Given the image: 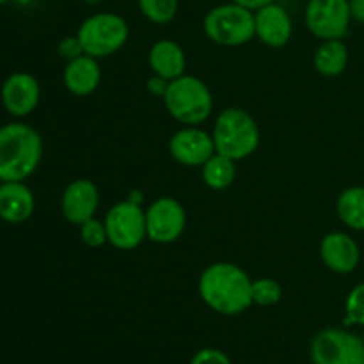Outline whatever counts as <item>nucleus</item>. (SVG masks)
Returning a JSON list of instances; mask_svg holds the SVG:
<instances>
[{"mask_svg":"<svg viewBox=\"0 0 364 364\" xmlns=\"http://www.w3.org/2000/svg\"><path fill=\"white\" fill-rule=\"evenodd\" d=\"M198 290L203 302L219 315H240L252 306V279L235 263L217 262L206 267Z\"/></svg>","mask_w":364,"mask_h":364,"instance_id":"1","label":"nucleus"},{"mask_svg":"<svg viewBox=\"0 0 364 364\" xmlns=\"http://www.w3.org/2000/svg\"><path fill=\"white\" fill-rule=\"evenodd\" d=\"M43 139L25 123L0 127V181H23L38 169Z\"/></svg>","mask_w":364,"mask_h":364,"instance_id":"2","label":"nucleus"},{"mask_svg":"<svg viewBox=\"0 0 364 364\" xmlns=\"http://www.w3.org/2000/svg\"><path fill=\"white\" fill-rule=\"evenodd\" d=\"M212 137L215 153L230 156L237 162L247 159L258 149L259 128L251 114L230 107L217 116Z\"/></svg>","mask_w":364,"mask_h":364,"instance_id":"3","label":"nucleus"},{"mask_svg":"<svg viewBox=\"0 0 364 364\" xmlns=\"http://www.w3.org/2000/svg\"><path fill=\"white\" fill-rule=\"evenodd\" d=\"M162 100L167 112L185 127L205 123L213 110L212 91L201 78L192 75H181L171 80Z\"/></svg>","mask_w":364,"mask_h":364,"instance_id":"4","label":"nucleus"},{"mask_svg":"<svg viewBox=\"0 0 364 364\" xmlns=\"http://www.w3.org/2000/svg\"><path fill=\"white\" fill-rule=\"evenodd\" d=\"M203 31L215 45L242 46L256 36L255 11L235 2L220 4L206 13Z\"/></svg>","mask_w":364,"mask_h":364,"instance_id":"5","label":"nucleus"},{"mask_svg":"<svg viewBox=\"0 0 364 364\" xmlns=\"http://www.w3.org/2000/svg\"><path fill=\"white\" fill-rule=\"evenodd\" d=\"M130 28L127 20L116 13H96L82 21L77 38L84 53L102 59L119 52L128 41Z\"/></svg>","mask_w":364,"mask_h":364,"instance_id":"6","label":"nucleus"},{"mask_svg":"<svg viewBox=\"0 0 364 364\" xmlns=\"http://www.w3.org/2000/svg\"><path fill=\"white\" fill-rule=\"evenodd\" d=\"M313 364H364V341L347 329H323L313 338Z\"/></svg>","mask_w":364,"mask_h":364,"instance_id":"7","label":"nucleus"},{"mask_svg":"<svg viewBox=\"0 0 364 364\" xmlns=\"http://www.w3.org/2000/svg\"><path fill=\"white\" fill-rule=\"evenodd\" d=\"M105 228L109 244L119 251H132L139 247L146 235V212L132 199L119 201L107 212Z\"/></svg>","mask_w":364,"mask_h":364,"instance_id":"8","label":"nucleus"},{"mask_svg":"<svg viewBox=\"0 0 364 364\" xmlns=\"http://www.w3.org/2000/svg\"><path fill=\"white\" fill-rule=\"evenodd\" d=\"M306 27L322 41L343 39L352 21L348 0H309L304 13Z\"/></svg>","mask_w":364,"mask_h":364,"instance_id":"9","label":"nucleus"},{"mask_svg":"<svg viewBox=\"0 0 364 364\" xmlns=\"http://www.w3.org/2000/svg\"><path fill=\"white\" fill-rule=\"evenodd\" d=\"M187 213L174 198H159L146 210V235L155 244H173L183 235Z\"/></svg>","mask_w":364,"mask_h":364,"instance_id":"10","label":"nucleus"},{"mask_svg":"<svg viewBox=\"0 0 364 364\" xmlns=\"http://www.w3.org/2000/svg\"><path fill=\"white\" fill-rule=\"evenodd\" d=\"M169 153L178 164L201 167L215 153L213 137L198 127H183L169 139Z\"/></svg>","mask_w":364,"mask_h":364,"instance_id":"11","label":"nucleus"},{"mask_svg":"<svg viewBox=\"0 0 364 364\" xmlns=\"http://www.w3.org/2000/svg\"><path fill=\"white\" fill-rule=\"evenodd\" d=\"M41 87L34 75L18 71L6 78L0 91L2 105L11 116L25 117L38 107Z\"/></svg>","mask_w":364,"mask_h":364,"instance_id":"12","label":"nucleus"},{"mask_svg":"<svg viewBox=\"0 0 364 364\" xmlns=\"http://www.w3.org/2000/svg\"><path fill=\"white\" fill-rule=\"evenodd\" d=\"M320 258L323 265L336 274H350L361 262L359 244L343 231L327 233L320 242Z\"/></svg>","mask_w":364,"mask_h":364,"instance_id":"13","label":"nucleus"},{"mask_svg":"<svg viewBox=\"0 0 364 364\" xmlns=\"http://www.w3.org/2000/svg\"><path fill=\"white\" fill-rule=\"evenodd\" d=\"M256 38L270 48H281L291 39L294 23L283 6L270 2L255 11Z\"/></svg>","mask_w":364,"mask_h":364,"instance_id":"14","label":"nucleus"},{"mask_svg":"<svg viewBox=\"0 0 364 364\" xmlns=\"http://www.w3.org/2000/svg\"><path fill=\"white\" fill-rule=\"evenodd\" d=\"M98 206L100 192L91 180H75L64 188L60 210L68 223L80 226L95 217Z\"/></svg>","mask_w":364,"mask_h":364,"instance_id":"15","label":"nucleus"},{"mask_svg":"<svg viewBox=\"0 0 364 364\" xmlns=\"http://www.w3.org/2000/svg\"><path fill=\"white\" fill-rule=\"evenodd\" d=\"M34 194L21 181H4L0 185V219L21 224L34 213Z\"/></svg>","mask_w":364,"mask_h":364,"instance_id":"16","label":"nucleus"},{"mask_svg":"<svg viewBox=\"0 0 364 364\" xmlns=\"http://www.w3.org/2000/svg\"><path fill=\"white\" fill-rule=\"evenodd\" d=\"M64 85L75 96H89L98 89L102 82V70L96 57L84 55L73 60H68L63 73Z\"/></svg>","mask_w":364,"mask_h":364,"instance_id":"17","label":"nucleus"},{"mask_svg":"<svg viewBox=\"0 0 364 364\" xmlns=\"http://www.w3.org/2000/svg\"><path fill=\"white\" fill-rule=\"evenodd\" d=\"M148 64L151 68L153 75L167 78V80H174V78L185 75V52L176 41L173 39H162L156 41L155 45L149 48L148 53Z\"/></svg>","mask_w":364,"mask_h":364,"instance_id":"18","label":"nucleus"},{"mask_svg":"<svg viewBox=\"0 0 364 364\" xmlns=\"http://www.w3.org/2000/svg\"><path fill=\"white\" fill-rule=\"evenodd\" d=\"M316 71L323 77H338L347 70L348 48L341 39H327L316 48L313 57Z\"/></svg>","mask_w":364,"mask_h":364,"instance_id":"19","label":"nucleus"},{"mask_svg":"<svg viewBox=\"0 0 364 364\" xmlns=\"http://www.w3.org/2000/svg\"><path fill=\"white\" fill-rule=\"evenodd\" d=\"M203 181L212 191H224L231 187V183L237 178V166L235 160L230 156H224L220 153H213L208 160L201 166Z\"/></svg>","mask_w":364,"mask_h":364,"instance_id":"20","label":"nucleus"},{"mask_svg":"<svg viewBox=\"0 0 364 364\" xmlns=\"http://www.w3.org/2000/svg\"><path fill=\"white\" fill-rule=\"evenodd\" d=\"M336 212L345 226L364 231V187L345 188L338 198Z\"/></svg>","mask_w":364,"mask_h":364,"instance_id":"21","label":"nucleus"},{"mask_svg":"<svg viewBox=\"0 0 364 364\" xmlns=\"http://www.w3.org/2000/svg\"><path fill=\"white\" fill-rule=\"evenodd\" d=\"M137 2L141 13L156 25L169 23L178 13V0H137Z\"/></svg>","mask_w":364,"mask_h":364,"instance_id":"22","label":"nucleus"},{"mask_svg":"<svg viewBox=\"0 0 364 364\" xmlns=\"http://www.w3.org/2000/svg\"><path fill=\"white\" fill-rule=\"evenodd\" d=\"M283 299V288L270 277H259L252 281V304L270 308Z\"/></svg>","mask_w":364,"mask_h":364,"instance_id":"23","label":"nucleus"},{"mask_svg":"<svg viewBox=\"0 0 364 364\" xmlns=\"http://www.w3.org/2000/svg\"><path fill=\"white\" fill-rule=\"evenodd\" d=\"M345 323L347 326H363L364 327V283L352 288L345 302Z\"/></svg>","mask_w":364,"mask_h":364,"instance_id":"24","label":"nucleus"},{"mask_svg":"<svg viewBox=\"0 0 364 364\" xmlns=\"http://www.w3.org/2000/svg\"><path fill=\"white\" fill-rule=\"evenodd\" d=\"M80 238L87 247H102L109 242V237H107V228L105 223L98 219H89L85 220L84 224H80Z\"/></svg>","mask_w":364,"mask_h":364,"instance_id":"25","label":"nucleus"},{"mask_svg":"<svg viewBox=\"0 0 364 364\" xmlns=\"http://www.w3.org/2000/svg\"><path fill=\"white\" fill-rule=\"evenodd\" d=\"M191 364H233L231 359L219 348H203L192 358Z\"/></svg>","mask_w":364,"mask_h":364,"instance_id":"26","label":"nucleus"},{"mask_svg":"<svg viewBox=\"0 0 364 364\" xmlns=\"http://www.w3.org/2000/svg\"><path fill=\"white\" fill-rule=\"evenodd\" d=\"M59 53L64 59L73 60L77 59V57L84 55V48H82L80 41H78V38L75 36V38H64L63 41L59 43Z\"/></svg>","mask_w":364,"mask_h":364,"instance_id":"27","label":"nucleus"},{"mask_svg":"<svg viewBox=\"0 0 364 364\" xmlns=\"http://www.w3.org/2000/svg\"><path fill=\"white\" fill-rule=\"evenodd\" d=\"M169 82L171 80H167V78L159 77V75H153V77H149L148 82H146V87H148L149 95L164 98L167 92V87H169Z\"/></svg>","mask_w":364,"mask_h":364,"instance_id":"28","label":"nucleus"},{"mask_svg":"<svg viewBox=\"0 0 364 364\" xmlns=\"http://www.w3.org/2000/svg\"><path fill=\"white\" fill-rule=\"evenodd\" d=\"M348 4H350L352 20L364 23V0H348Z\"/></svg>","mask_w":364,"mask_h":364,"instance_id":"29","label":"nucleus"},{"mask_svg":"<svg viewBox=\"0 0 364 364\" xmlns=\"http://www.w3.org/2000/svg\"><path fill=\"white\" fill-rule=\"evenodd\" d=\"M231 2H235V4H240V6L247 7V9H251V11H256V9H259V7L267 6V4L274 2V0H231Z\"/></svg>","mask_w":364,"mask_h":364,"instance_id":"30","label":"nucleus"},{"mask_svg":"<svg viewBox=\"0 0 364 364\" xmlns=\"http://www.w3.org/2000/svg\"><path fill=\"white\" fill-rule=\"evenodd\" d=\"M14 4H18V6H28V4H32L34 0H13Z\"/></svg>","mask_w":364,"mask_h":364,"instance_id":"31","label":"nucleus"},{"mask_svg":"<svg viewBox=\"0 0 364 364\" xmlns=\"http://www.w3.org/2000/svg\"><path fill=\"white\" fill-rule=\"evenodd\" d=\"M7 2V0H0V6H2V4H6Z\"/></svg>","mask_w":364,"mask_h":364,"instance_id":"32","label":"nucleus"},{"mask_svg":"<svg viewBox=\"0 0 364 364\" xmlns=\"http://www.w3.org/2000/svg\"><path fill=\"white\" fill-rule=\"evenodd\" d=\"M361 338H363V341H364V329H363V336Z\"/></svg>","mask_w":364,"mask_h":364,"instance_id":"33","label":"nucleus"}]
</instances>
